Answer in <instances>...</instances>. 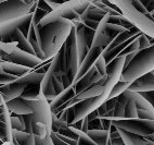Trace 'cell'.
I'll return each mask as SVG.
<instances>
[{
    "mask_svg": "<svg viewBox=\"0 0 154 145\" xmlns=\"http://www.w3.org/2000/svg\"><path fill=\"white\" fill-rule=\"evenodd\" d=\"M132 26H134L132 23L123 14H116V15L106 14L101 20L99 26L97 28L90 50L80 64L79 71L75 79V82L78 81L83 76H85L86 72L98 60V58L102 56L105 48L111 44V42L115 38L117 34H119L126 28L132 27Z\"/></svg>",
    "mask_w": 154,
    "mask_h": 145,
    "instance_id": "cell-1",
    "label": "cell"
},
{
    "mask_svg": "<svg viewBox=\"0 0 154 145\" xmlns=\"http://www.w3.org/2000/svg\"><path fill=\"white\" fill-rule=\"evenodd\" d=\"M73 27L74 24L71 20L64 18H60L47 25L35 26L36 37L44 53L45 61H51V59L60 51L71 35Z\"/></svg>",
    "mask_w": 154,
    "mask_h": 145,
    "instance_id": "cell-2",
    "label": "cell"
},
{
    "mask_svg": "<svg viewBox=\"0 0 154 145\" xmlns=\"http://www.w3.org/2000/svg\"><path fill=\"white\" fill-rule=\"evenodd\" d=\"M98 116L102 119L124 120L139 118L136 105L135 92L127 89L117 97L107 99L97 109Z\"/></svg>",
    "mask_w": 154,
    "mask_h": 145,
    "instance_id": "cell-3",
    "label": "cell"
},
{
    "mask_svg": "<svg viewBox=\"0 0 154 145\" xmlns=\"http://www.w3.org/2000/svg\"><path fill=\"white\" fill-rule=\"evenodd\" d=\"M142 34L136 26L126 28L117 34L102 53L106 64H110L119 57H126L140 50V37Z\"/></svg>",
    "mask_w": 154,
    "mask_h": 145,
    "instance_id": "cell-4",
    "label": "cell"
},
{
    "mask_svg": "<svg viewBox=\"0 0 154 145\" xmlns=\"http://www.w3.org/2000/svg\"><path fill=\"white\" fill-rule=\"evenodd\" d=\"M114 3L132 25L154 38V18L140 0H114Z\"/></svg>",
    "mask_w": 154,
    "mask_h": 145,
    "instance_id": "cell-5",
    "label": "cell"
},
{
    "mask_svg": "<svg viewBox=\"0 0 154 145\" xmlns=\"http://www.w3.org/2000/svg\"><path fill=\"white\" fill-rule=\"evenodd\" d=\"M62 61V74L65 89L73 85L79 71V55L76 43V28L73 27L71 35L66 39L63 47L60 49Z\"/></svg>",
    "mask_w": 154,
    "mask_h": 145,
    "instance_id": "cell-6",
    "label": "cell"
},
{
    "mask_svg": "<svg viewBox=\"0 0 154 145\" xmlns=\"http://www.w3.org/2000/svg\"><path fill=\"white\" fill-rule=\"evenodd\" d=\"M154 70V44L150 47L140 49L136 53L135 57L129 63L125 66L121 80L132 82Z\"/></svg>",
    "mask_w": 154,
    "mask_h": 145,
    "instance_id": "cell-7",
    "label": "cell"
},
{
    "mask_svg": "<svg viewBox=\"0 0 154 145\" xmlns=\"http://www.w3.org/2000/svg\"><path fill=\"white\" fill-rule=\"evenodd\" d=\"M42 92L48 102H52L65 89L62 74L61 53L59 51L50 61V67L45 74L42 84Z\"/></svg>",
    "mask_w": 154,
    "mask_h": 145,
    "instance_id": "cell-8",
    "label": "cell"
},
{
    "mask_svg": "<svg viewBox=\"0 0 154 145\" xmlns=\"http://www.w3.org/2000/svg\"><path fill=\"white\" fill-rule=\"evenodd\" d=\"M98 1H104V0H69V1L65 2L61 7H59L58 9H55L52 12H50L37 25H40V26L47 25V24L53 22L55 20L60 19V18L69 19L73 23L78 22L80 19V15L92 3L98 2Z\"/></svg>",
    "mask_w": 154,
    "mask_h": 145,
    "instance_id": "cell-9",
    "label": "cell"
},
{
    "mask_svg": "<svg viewBox=\"0 0 154 145\" xmlns=\"http://www.w3.org/2000/svg\"><path fill=\"white\" fill-rule=\"evenodd\" d=\"M0 53L2 61H10L17 64H22L26 67L32 68L33 70L37 69L42 64L45 63L42 59L38 58L36 55L27 53L19 47L17 42L13 43H0Z\"/></svg>",
    "mask_w": 154,
    "mask_h": 145,
    "instance_id": "cell-10",
    "label": "cell"
},
{
    "mask_svg": "<svg viewBox=\"0 0 154 145\" xmlns=\"http://www.w3.org/2000/svg\"><path fill=\"white\" fill-rule=\"evenodd\" d=\"M45 72H40L38 70H33L30 73L26 76L19 78L14 82L7 85L0 86V94L3 97V99L7 102L15 99L22 96L25 89L34 84H42V80L45 78Z\"/></svg>",
    "mask_w": 154,
    "mask_h": 145,
    "instance_id": "cell-11",
    "label": "cell"
},
{
    "mask_svg": "<svg viewBox=\"0 0 154 145\" xmlns=\"http://www.w3.org/2000/svg\"><path fill=\"white\" fill-rule=\"evenodd\" d=\"M106 69L107 64L105 62V59L103 58V56H100L98 60L94 62V66L86 72L85 76H83L78 81L73 83L72 86L74 89L76 95L85 92L86 89H89L92 84L101 80L106 74Z\"/></svg>",
    "mask_w": 154,
    "mask_h": 145,
    "instance_id": "cell-12",
    "label": "cell"
},
{
    "mask_svg": "<svg viewBox=\"0 0 154 145\" xmlns=\"http://www.w3.org/2000/svg\"><path fill=\"white\" fill-rule=\"evenodd\" d=\"M37 2L27 3L24 0H9L0 5V23L24 17L35 11Z\"/></svg>",
    "mask_w": 154,
    "mask_h": 145,
    "instance_id": "cell-13",
    "label": "cell"
},
{
    "mask_svg": "<svg viewBox=\"0 0 154 145\" xmlns=\"http://www.w3.org/2000/svg\"><path fill=\"white\" fill-rule=\"evenodd\" d=\"M112 123L116 128L124 129L126 131L138 137L151 140L154 134V120L149 119H124V120H113Z\"/></svg>",
    "mask_w": 154,
    "mask_h": 145,
    "instance_id": "cell-14",
    "label": "cell"
},
{
    "mask_svg": "<svg viewBox=\"0 0 154 145\" xmlns=\"http://www.w3.org/2000/svg\"><path fill=\"white\" fill-rule=\"evenodd\" d=\"M34 13V12H33ZM33 13L26 14L24 17L17 18V19L10 20L7 22L0 23V33H1V42H6L10 35L17 30H21L24 35L27 37L28 31H29L32 20H33Z\"/></svg>",
    "mask_w": 154,
    "mask_h": 145,
    "instance_id": "cell-15",
    "label": "cell"
},
{
    "mask_svg": "<svg viewBox=\"0 0 154 145\" xmlns=\"http://www.w3.org/2000/svg\"><path fill=\"white\" fill-rule=\"evenodd\" d=\"M12 129L11 112L7 106L3 97H0V137L1 145H11L12 143Z\"/></svg>",
    "mask_w": 154,
    "mask_h": 145,
    "instance_id": "cell-16",
    "label": "cell"
},
{
    "mask_svg": "<svg viewBox=\"0 0 154 145\" xmlns=\"http://www.w3.org/2000/svg\"><path fill=\"white\" fill-rule=\"evenodd\" d=\"M75 96H76V93H75L74 89H73L72 85L69 87H67V89H64L58 97L54 98L52 102H50V107H51L52 114L59 117V116L69 107L71 101Z\"/></svg>",
    "mask_w": 154,
    "mask_h": 145,
    "instance_id": "cell-17",
    "label": "cell"
},
{
    "mask_svg": "<svg viewBox=\"0 0 154 145\" xmlns=\"http://www.w3.org/2000/svg\"><path fill=\"white\" fill-rule=\"evenodd\" d=\"M10 112L17 114H34V101H27L22 97L15 98L7 102Z\"/></svg>",
    "mask_w": 154,
    "mask_h": 145,
    "instance_id": "cell-18",
    "label": "cell"
},
{
    "mask_svg": "<svg viewBox=\"0 0 154 145\" xmlns=\"http://www.w3.org/2000/svg\"><path fill=\"white\" fill-rule=\"evenodd\" d=\"M129 91L137 93L154 91V70L135 80L128 87Z\"/></svg>",
    "mask_w": 154,
    "mask_h": 145,
    "instance_id": "cell-19",
    "label": "cell"
},
{
    "mask_svg": "<svg viewBox=\"0 0 154 145\" xmlns=\"http://www.w3.org/2000/svg\"><path fill=\"white\" fill-rule=\"evenodd\" d=\"M13 42H17L21 49L27 51V53H32V55H36L32 44H30L28 38L25 36L24 33H23L21 30H17L15 32H13V33L7 38L6 42H3V43H13Z\"/></svg>",
    "mask_w": 154,
    "mask_h": 145,
    "instance_id": "cell-20",
    "label": "cell"
},
{
    "mask_svg": "<svg viewBox=\"0 0 154 145\" xmlns=\"http://www.w3.org/2000/svg\"><path fill=\"white\" fill-rule=\"evenodd\" d=\"M0 68L5 70L6 72L13 74V76H17L19 78H22V76H26V74H28V73L33 71L32 68L26 67V66H22V64H17L10 61H2V60L0 62Z\"/></svg>",
    "mask_w": 154,
    "mask_h": 145,
    "instance_id": "cell-21",
    "label": "cell"
},
{
    "mask_svg": "<svg viewBox=\"0 0 154 145\" xmlns=\"http://www.w3.org/2000/svg\"><path fill=\"white\" fill-rule=\"evenodd\" d=\"M11 145H37V143H36V134L29 133V132L26 131L13 130Z\"/></svg>",
    "mask_w": 154,
    "mask_h": 145,
    "instance_id": "cell-22",
    "label": "cell"
},
{
    "mask_svg": "<svg viewBox=\"0 0 154 145\" xmlns=\"http://www.w3.org/2000/svg\"><path fill=\"white\" fill-rule=\"evenodd\" d=\"M89 137L94 140L98 145H112L111 143V131L110 130H89L87 132Z\"/></svg>",
    "mask_w": 154,
    "mask_h": 145,
    "instance_id": "cell-23",
    "label": "cell"
},
{
    "mask_svg": "<svg viewBox=\"0 0 154 145\" xmlns=\"http://www.w3.org/2000/svg\"><path fill=\"white\" fill-rule=\"evenodd\" d=\"M117 130L121 133L126 145H146V139H144V137H138L136 134L130 133V132L126 131L124 129L117 128Z\"/></svg>",
    "mask_w": 154,
    "mask_h": 145,
    "instance_id": "cell-24",
    "label": "cell"
},
{
    "mask_svg": "<svg viewBox=\"0 0 154 145\" xmlns=\"http://www.w3.org/2000/svg\"><path fill=\"white\" fill-rule=\"evenodd\" d=\"M21 97L27 99V101H38V99L44 98L45 96L42 92L40 84H34V85H30L29 87L25 89Z\"/></svg>",
    "mask_w": 154,
    "mask_h": 145,
    "instance_id": "cell-25",
    "label": "cell"
},
{
    "mask_svg": "<svg viewBox=\"0 0 154 145\" xmlns=\"http://www.w3.org/2000/svg\"><path fill=\"white\" fill-rule=\"evenodd\" d=\"M130 84H131L130 82H125V81L119 80V81L114 85V87L112 89V91H111V94H110V96H109V99L114 98V97H117V96L121 95L122 93H124L125 91H127L128 87L130 86Z\"/></svg>",
    "mask_w": 154,
    "mask_h": 145,
    "instance_id": "cell-26",
    "label": "cell"
},
{
    "mask_svg": "<svg viewBox=\"0 0 154 145\" xmlns=\"http://www.w3.org/2000/svg\"><path fill=\"white\" fill-rule=\"evenodd\" d=\"M11 124L13 130L17 131H25V124L21 114H17L11 112Z\"/></svg>",
    "mask_w": 154,
    "mask_h": 145,
    "instance_id": "cell-27",
    "label": "cell"
},
{
    "mask_svg": "<svg viewBox=\"0 0 154 145\" xmlns=\"http://www.w3.org/2000/svg\"><path fill=\"white\" fill-rule=\"evenodd\" d=\"M110 131H111V143H112V145H126L123 137H122L121 133H119L117 128L114 124H112Z\"/></svg>",
    "mask_w": 154,
    "mask_h": 145,
    "instance_id": "cell-28",
    "label": "cell"
},
{
    "mask_svg": "<svg viewBox=\"0 0 154 145\" xmlns=\"http://www.w3.org/2000/svg\"><path fill=\"white\" fill-rule=\"evenodd\" d=\"M0 76H1V85H7V84H10L12 83V82H14L15 80H17L19 79V76H13V74H10V73L6 72L3 69H1L0 68Z\"/></svg>",
    "mask_w": 154,
    "mask_h": 145,
    "instance_id": "cell-29",
    "label": "cell"
},
{
    "mask_svg": "<svg viewBox=\"0 0 154 145\" xmlns=\"http://www.w3.org/2000/svg\"><path fill=\"white\" fill-rule=\"evenodd\" d=\"M77 145H98L94 140L89 137L88 134L84 131H79L78 134V141H77Z\"/></svg>",
    "mask_w": 154,
    "mask_h": 145,
    "instance_id": "cell-30",
    "label": "cell"
},
{
    "mask_svg": "<svg viewBox=\"0 0 154 145\" xmlns=\"http://www.w3.org/2000/svg\"><path fill=\"white\" fill-rule=\"evenodd\" d=\"M1 2H5V1H9V0H0Z\"/></svg>",
    "mask_w": 154,
    "mask_h": 145,
    "instance_id": "cell-31",
    "label": "cell"
},
{
    "mask_svg": "<svg viewBox=\"0 0 154 145\" xmlns=\"http://www.w3.org/2000/svg\"><path fill=\"white\" fill-rule=\"evenodd\" d=\"M110 1H112V2H113V3H114V0H110Z\"/></svg>",
    "mask_w": 154,
    "mask_h": 145,
    "instance_id": "cell-32",
    "label": "cell"
}]
</instances>
